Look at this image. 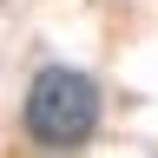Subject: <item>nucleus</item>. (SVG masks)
Returning a JSON list of instances; mask_svg holds the SVG:
<instances>
[{
	"label": "nucleus",
	"instance_id": "obj_1",
	"mask_svg": "<svg viewBox=\"0 0 158 158\" xmlns=\"http://www.w3.org/2000/svg\"><path fill=\"white\" fill-rule=\"evenodd\" d=\"M20 118H27V138H40L53 152H73L99 132V86L79 66H40Z\"/></svg>",
	"mask_w": 158,
	"mask_h": 158
}]
</instances>
